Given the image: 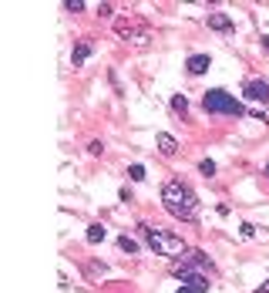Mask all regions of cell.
I'll return each mask as SVG.
<instances>
[{"label":"cell","instance_id":"obj_1","mask_svg":"<svg viewBox=\"0 0 269 293\" xmlns=\"http://www.w3.org/2000/svg\"><path fill=\"white\" fill-rule=\"evenodd\" d=\"M162 206H165L175 219H195L199 199H195V192L188 189V186H182L178 179H172V182L162 186Z\"/></svg>","mask_w":269,"mask_h":293},{"label":"cell","instance_id":"obj_2","mask_svg":"<svg viewBox=\"0 0 269 293\" xmlns=\"http://www.w3.org/2000/svg\"><path fill=\"white\" fill-rule=\"evenodd\" d=\"M141 233H145V239H148V249H151V253L168 256L172 263H175V260H182V256L192 249V246H188L182 236H172V233H165V229L148 226V223H141Z\"/></svg>","mask_w":269,"mask_h":293},{"label":"cell","instance_id":"obj_3","mask_svg":"<svg viewBox=\"0 0 269 293\" xmlns=\"http://www.w3.org/2000/svg\"><path fill=\"white\" fill-rule=\"evenodd\" d=\"M202 108L209 115H249L246 112V104L236 101V98L229 95V91H222V88H209L202 98Z\"/></svg>","mask_w":269,"mask_h":293},{"label":"cell","instance_id":"obj_4","mask_svg":"<svg viewBox=\"0 0 269 293\" xmlns=\"http://www.w3.org/2000/svg\"><path fill=\"white\" fill-rule=\"evenodd\" d=\"M172 276H178V280H182V286H192L195 293H205V290H209V273L195 270V266H185L182 260H175V263H172Z\"/></svg>","mask_w":269,"mask_h":293},{"label":"cell","instance_id":"obj_5","mask_svg":"<svg viewBox=\"0 0 269 293\" xmlns=\"http://www.w3.org/2000/svg\"><path fill=\"white\" fill-rule=\"evenodd\" d=\"M205 24H209V27H212L215 34H222V38H232V34H236V24H232V20L225 17L222 10H215V14H209V17H205Z\"/></svg>","mask_w":269,"mask_h":293},{"label":"cell","instance_id":"obj_6","mask_svg":"<svg viewBox=\"0 0 269 293\" xmlns=\"http://www.w3.org/2000/svg\"><path fill=\"white\" fill-rule=\"evenodd\" d=\"M182 263H185V266H195V270H202V273H212V270H215V263L202 253V249H188V253L182 256Z\"/></svg>","mask_w":269,"mask_h":293},{"label":"cell","instance_id":"obj_7","mask_svg":"<svg viewBox=\"0 0 269 293\" xmlns=\"http://www.w3.org/2000/svg\"><path fill=\"white\" fill-rule=\"evenodd\" d=\"M242 98H249V101H269V81H246L242 88Z\"/></svg>","mask_w":269,"mask_h":293},{"label":"cell","instance_id":"obj_8","mask_svg":"<svg viewBox=\"0 0 269 293\" xmlns=\"http://www.w3.org/2000/svg\"><path fill=\"white\" fill-rule=\"evenodd\" d=\"M209 64H212V57H209V54H192V57L185 61L188 75H205V71H209Z\"/></svg>","mask_w":269,"mask_h":293},{"label":"cell","instance_id":"obj_9","mask_svg":"<svg viewBox=\"0 0 269 293\" xmlns=\"http://www.w3.org/2000/svg\"><path fill=\"white\" fill-rule=\"evenodd\" d=\"M138 27H141V24H138V20H135V17H131V20H114V34H118L121 41H131V38H135V30H138Z\"/></svg>","mask_w":269,"mask_h":293},{"label":"cell","instance_id":"obj_10","mask_svg":"<svg viewBox=\"0 0 269 293\" xmlns=\"http://www.w3.org/2000/svg\"><path fill=\"white\" fill-rule=\"evenodd\" d=\"M155 145H158V152H162V155H175V152H178V142H175L168 132H158Z\"/></svg>","mask_w":269,"mask_h":293},{"label":"cell","instance_id":"obj_11","mask_svg":"<svg viewBox=\"0 0 269 293\" xmlns=\"http://www.w3.org/2000/svg\"><path fill=\"white\" fill-rule=\"evenodd\" d=\"M88 57H91V44H74V51H71V64L81 67Z\"/></svg>","mask_w":269,"mask_h":293},{"label":"cell","instance_id":"obj_12","mask_svg":"<svg viewBox=\"0 0 269 293\" xmlns=\"http://www.w3.org/2000/svg\"><path fill=\"white\" fill-rule=\"evenodd\" d=\"M104 236H108V233H104V226H98V223H94V226H88V243H91V246L104 243Z\"/></svg>","mask_w":269,"mask_h":293},{"label":"cell","instance_id":"obj_13","mask_svg":"<svg viewBox=\"0 0 269 293\" xmlns=\"http://www.w3.org/2000/svg\"><path fill=\"white\" fill-rule=\"evenodd\" d=\"M118 249H121V253H128V256H135V253H138V243H135L131 236H121L118 239Z\"/></svg>","mask_w":269,"mask_h":293},{"label":"cell","instance_id":"obj_14","mask_svg":"<svg viewBox=\"0 0 269 293\" xmlns=\"http://www.w3.org/2000/svg\"><path fill=\"white\" fill-rule=\"evenodd\" d=\"M128 179H131V182H145V165H138V162H135V165H128Z\"/></svg>","mask_w":269,"mask_h":293},{"label":"cell","instance_id":"obj_15","mask_svg":"<svg viewBox=\"0 0 269 293\" xmlns=\"http://www.w3.org/2000/svg\"><path fill=\"white\" fill-rule=\"evenodd\" d=\"M172 112L185 115V112H188V98H185V95H175V98H172Z\"/></svg>","mask_w":269,"mask_h":293},{"label":"cell","instance_id":"obj_16","mask_svg":"<svg viewBox=\"0 0 269 293\" xmlns=\"http://www.w3.org/2000/svg\"><path fill=\"white\" fill-rule=\"evenodd\" d=\"M199 172H202L205 179H212V175H215V162L212 159H202V162H199Z\"/></svg>","mask_w":269,"mask_h":293},{"label":"cell","instance_id":"obj_17","mask_svg":"<svg viewBox=\"0 0 269 293\" xmlns=\"http://www.w3.org/2000/svg\"><path fill=\"white\" fill-rule=\"evenodd\" d=\"M88 152H91L94 159H101V155H104V142H98V138H94V142H88Z\"/></svg>","mask_w":269,"mask_h":293},{"label":"cell","instance_id":"obj_18","mask_svg":"<svg viewBox=\"0 0 269 293\" xmlns=\"http://www.w3.org/2000/svg\"><path fill=\"white\" fill-rule=\"evenodd\" d=\"M64 10H67V14H81V10H84V4H78V0H67V4H64Z\"/></svg>","mask_w":269,"mask_h":293},{"label":"cell","instance_id":"obj_19","mask_svg":"<svg viewBox=\"0 0 269 293\" xmlns=\"http://www.w3.org/2000/svg\"><path fill=\"white\" fill-rule=\"evenodd\" d=\"M239 233H242L246 239H249V236H256V226H252V223H242V226H239Z\"/></svg>","mask_w":269,"mask_h":293},{"label":"cell","instance_id":"obj_20","mask_svg":"<svg viewBox=\"0 0 269 293\" xmlns=\"http://www.w3.org/2000/svg\"><path fill=\"white\" fill-rule=\"evenodd\" d=\"M88 273H91V276H101V273H104V263H88Z\"/></svg>","mask_w":269,"mask_h":293},{"label":"cell","instance_id":"obj_21","mask_svg":"<svg viewBox=\"0 0 269 293\" xmlns=\"http://www.w3.org/2000/svg\"><path fill=\"white\" fill-rule=\"evenodd\" d=\"M111 10H114L111 4H101V7H98V14H101V17H111Z\"/></svg>","mask_w":269,"mask_h":293},{"label":"cell","instance_id":"obj_22","mask_svg":"<svg viewBox=\"0 0 269 293\" xmlns=\"http://www.w3.org/2000/svg\"><path fill=\"white\" fill-rule=\"evenodd\" d=\"M256 293H269V280H266V283H262V286H259V290H256Z\"/></svg>","mask_w":269,"mask_h":293},{"label":"cell","instance_id":"obj_23","mask_svg":"<svg viewBox=\"0 0 269 293\" xmlns=\"http://www.w3.org/2000/svg\"><path fill=\"white\" fill-rule=\"evenodd\" d=\"M178 293H195V290H192V286H178Z\"/></svg>","mask_w":269,"mask_h":293},{"label":"cell","instance_id":"obj_24","mask_svg":"<svg viewBox=\"0 0 269 293\" xmlns=\"http://www.w3.org/2000/svg\"><path fill=\"white\" fill-rule=\"evenodd\" d=\"M262 51H269V38H262Z\"/></svg>","mask_w":269,"mask_h":293},{"label":"cell","instance_id":"obj_25","mask_svg":"<svg viewBox=\"0 0 269 293\" xmlns=\"http://www.w3.org/2000/svg\"><path fill=\"white\" fill-rule=\"evenodd\" d=\"M266 175H269V165H266Z\"/></svg>","mask_w":269,"mask_h":293}]
</instances>
